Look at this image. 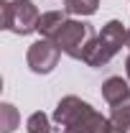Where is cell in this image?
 <instances>
[{
	"instance_id": "cell-1",
	"label": "cell",
	"mask_w": 130,
	"mask_h": 133,
	"mask_svg": "<svg viewBox=\"0 0 130 133\" xmlns=\"http://www.w3.org/2000/svg\"><path fill=\"white\" fill-rule=\"evenodd\" d=\"M54 123H59L64 133H110V120L74 95L59 100L54 110Z\"/></svg>"
},
{
	"instance_id": "cell-2",
	"label": "cell",
	"mask_w": 130,
	"mask_h": 133,
	"mask_svg": "<svg viewBox=\"0 0 130 133\" xmlns=\"http://www.w3.org/2000/svg\"><path fill=\"white\" fill-rule=\"evenodd\" d=\"M128 41V31L122 28L120 21H110L99 36H95V41L89 44V49L84 54V62L89 66H105L117 51L122 49V44Z\"/></svg>"
},
{
	"instance_id": "cell-3",
	"label": "cell",
	"mask_w": 130,
	"mask_h": 133,
	"mask_svg": "<svg viewBox=\"0 0 130 133\" xmlns=\"http://www.w3.org/2000/svg\"><path fill=\"white\" fill-rule=\"evenodd\" d=\"M51 41L64 51L66 56L84 62V54L89 49V44L95 41V28L89 23H84V21H66Z\"/></svg>"
},
{
	"instance_id": "cell-4",
	"label": "cell",
	"mask_w": 130,
	"mask_h": 133,
	"mask_svg": "<svg viewBox=\"0 0 130 133\" xmlns=\"http://www.w3.org/2000/svg\"><path fill=\"white\" fill-rule=\"evenodd\" d=\"M3 13V28L13 31L18 36H28L38 28V8L31 0H3L0 3Z\"/></svg>"
},
{
	"instance_id": "cell-5",
	"label": "cell",
	"mask_w": 130,
	"mask_h": 133,
	"mask_svg": "<svg viewBox=\"0 0 130 133\" xmlns=\"http://www.w3.org/2000/svg\"><path fill=\"white\" fill-rule=\"evenodd\" d=\"M59 54L61 49L51 41V38H41L28 46V54H26V62L31 66V72L36 74H49L54 66L59 64Z\"/></svg>"
},
{
	"instance_id": "cell-6",
	"label": "cell",
	"mask_w": 130,
	"mask_h": 133,
	"mask_svg": "<svg viewBox=\"0 0 130 133\" xmlns=\"http://www.w3.org/2000/svg\"><path fill=\"white\" fill-rule=\"evenodd\" d=\"M110 108V133H130V97Z\"/></svg>"
},
{
	"instance_id": "cell-7",
	"label": "cell",
	"mask_w": 130,
	"mask_h": 133,
	"mask_svg": "<svg viewBox=\"0 0 130 133\" xmlns=\"http://www.w3.org/2000/svg\"><path fill=\"white\" fill-rule=\"evenodd\" d=\"M102 97L107 100V105H117L122 100L130 97V82H125L122 77H110L102 84Z\"/></svg>"
},
{
	"instance_id": "cell-8",
	"label": "cell",
	"mask_w": 130,
	"mask_h": 133,
	"mask_svg": "<svg viewBox=\"0 0 130 133\" xmlns=\"http://www.w3.org/2000/svg\"><path fill=\"white\" fill-rule=\"evenodd\" d=\"M66 21H69V18H66L61 10H51V13H44V16L38 18V28H36V31L41 33L44 38H54L56 31L64 26Z\"/></svg>"
},
{
	"instance_id": "cell-9",
	"label": "cell",
	"mask_w": 130,
	"mask_h": 133,
	"mask_svg": "<svg viewBox=\"0 0 130 133\" xmlns=\"http://www.w3.org/2000/svg\"><path fill=\"white\" fill-rule=\"evenodd\" d=\"M18 120H20L18 110L10 102H3V105H0V131L3 133H13L18 128Z\"/></svg>"
},
{
	"instance_id": "cell-10",
	"label": "cell",
	"mask_w": 130,
	"mask_h": 133,
	"mask_svg": "<svg viewBox=\"0 0 130 133\" xmlns=\"http://www.w3.org/2000/svg\"><path fill=\"white\" fill-rule=\"evenodd\" d=\"M97 5L99 0H64L66 13H71V16H92V13H97Z\"/></svg>"
},
{
	"instance_id": "cell-11",
	"label": "cell",
	"mask_w": 130,
	"mask_h": 133,
	"mask_svg": "<svg viewBox=\"0 0 130 133\" xmlns=\"http://www.w3.org/2000/svg\"><path fill=\"white\" fill-rule=\"evenodd\" d=\"M28 133H51V125H49V115L46 113H33L26 123Z\"/></svg>"
},
{
	"instance_id": "cell-12",
	"label": "cell",
	"mask_w": 130,
	"mask_h": 133,
	"mask_svg": "<svg viewBox=\"0 0 130 133\" xmlns=\"http://www.w3.org/2000/svg\"><path fill=\"white\" fill-rule=\"evenodd\" d=\"M125 72H128V79H130V54H128V59H125Z\"/></svg>"
},
{
	"instance_id": "cell-13",
	"label": "cell",
	"mask_w": 130,
	"mask_h": 133,
	"mask_svg": "<svg viewBox=\"0 0 130 133\" xmlns=\"http://www.w3.org/2000/svg\"><path fill=\"white\" fill-rule=\"evenodd\" d=\"M125 44H128V46H130V28H128V41H125Z\"/></svg>"
}]
</instances>
